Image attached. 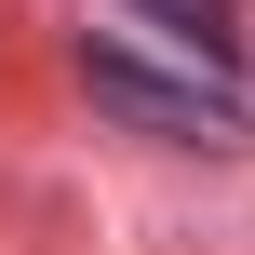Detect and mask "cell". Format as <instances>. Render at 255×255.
<instances>
[{
    "label": "cell",
    "mask_w": 255,
    "mask_h": 255,
    "mask_svg": "<svg viewBox=\"0 0 255 255\" xmlns=\"http://www.w3.org/2000/svg\"><path fill=\"white\" fill-rule=\"evenodd\" d=\"M81 81H94V108H121V121H148V134H175V148H242V108L229 94H202V81H161V67H134V54H81Z\"/></svg>",
    "instance_id": "1"
},
{
    "label": "cell",
    "mask_w": 255,
    "mask_h": 255,
    "mask_svg": "<svg viewBox=\"0 0 255 255\" xmlns=\"http://www.w3.org/2000/svg\"><path fill=\"white\" fill-rule=\"evenodd\" d=\"M134 13H161L188 54H229V40H242V0H134Z\"/></svg>",
    "instance_id": "2"
}]
</instances>
